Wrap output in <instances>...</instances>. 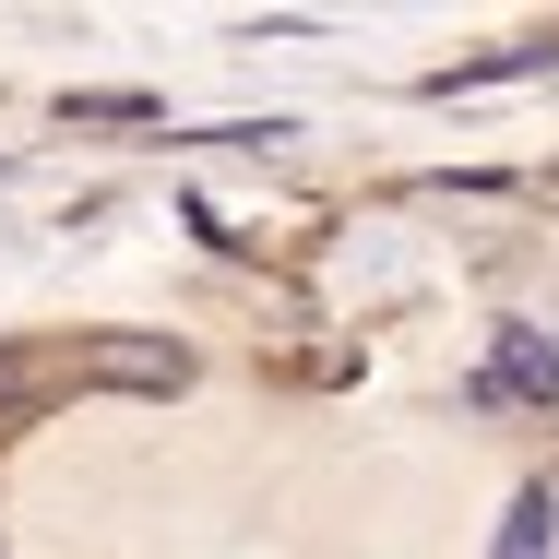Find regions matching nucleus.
Instances as JSON below:
<instances>
[{"label": "nucleus", "mask_w": 559, "mask_h": 559, "mask_svg": "<svg viewBox=\"0 0 559 559\" xmlns=\"http://www.w3.org/2000/svg\"><path fill=\"white\" fill-rule=\"evenodd\" d=\"M60 381L179 393V381H191V345H167V334H84V345H12V357H0V405H24V393H60Z\"/></svg>", "instance_id": "nucleus-1"}, {"label": "nucleus", "mask_w": 559, "mask_h": 559, "mask_svg": "<svg viewBox=\"0 0 559 559\" xmlns=\"http://www.w3.org/2000/svg\"><path fill=\"white\" fill-rule=\"evenodd\" d=\"M548 548H559V500H548V488H524L512 524H500V559H548Z\"/></svg>", "instance_id": "nucleus-2"}, {"label": "nucleus", "mask_w": 559, "mask_h": 559, "mask_svg": "<svg viewBox=\"0 0 559 559\" xmlns=\"http://www.w3.org/2000/svg\"><path fill=\"white\" fill-rule=\"evenodd\" d=\"M500 381H548V393H559V357H536V345L512 334V345H500Z\"/></svg>", "instance_id": "nucleus-3"}]
</instances>
